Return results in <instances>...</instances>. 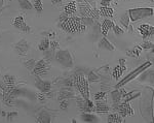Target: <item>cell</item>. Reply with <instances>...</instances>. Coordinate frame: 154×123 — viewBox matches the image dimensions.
<instances>
[{
  "label": "cell",
  "mask_w": 154,
  "mask_h": 123,
  "mask_svg": "<svg viewBox=\"0 0 154 123\" xmlns=\"http://www.w3.org/2000/svg\"><path fill=\"white\" fill-rule=\"evenodd\" d=\"M111 0H101V5L102 6H109Z\"/></svg>",
  "instance_id": "cell-43"
},
{
  "label": "cell",
  "mask_w": 154,
  "mask_h": 123,
  "mask_svg": "<svg viewBox=\"0 0 154 123\" xmlns=\"http://www.w3.org/2000/svg\"><path fill=\"white\" fill-rule=\"evenodd\" d=\"M3 82L4 85H6V86H15L16 78L13 75H5L3 77Z\"/></svg>",
  "instance_id": "cell-25"
},
{
  "label": "cell",
  "mask_w": 154,
  "mask_h": 123,
  "mask_svg": "<svg viewBox=\"0 0 154 123\" xmlns=\"http://www.w3.org/2000/svg\"><path fill=\"white\" fill-rule=\"evenodd\" d=\"M76 105L78 109H79L80 111H82V112H85V113L94 112V103L89 100V99H85L83 97H77Z\"/></svg>",
  "instance_id": "cell-6"
},
{
  "label": "cell",
  "mask_w": 154,
  "mask_h": 123,
  "mask_svg": "<svg viewBox=\"0 0 154 123\" xmlns=\"http://www.w3.org/2000/svg\"><path fill=\"white\" fill-rule=\"evenodd\" d=\"M107 121L109 123H121L123 122V117H121L118 113H112V114H109Z\"/></svg>",
  "instance_id": "cell-20"
},
{
  "label": "cell",
  "mask_w": 154,
  "mask_h": 123,
  "mask_svg": "<svg viewBox=\"0 0 154 123\" xmlns=\"http://www.w3.org/2000/svg\"><path fill=\"white\" fill-rule=\"evenodd\" d=\"M30 49V45L26 39H21L19 42H16V45L15 46V51L16 54L21 56H25L27 55L28 51Z\"/></svg>",
  "instance_id": "cell-9"
},
{
  "label": "cell",
  "mask_w": 154,
  "mask_h": 123,
  "mask_svg": "<svg viewBox=\"0 0 154 123\" xmlns=\"http://www.w3.org/2000/svg\"><path fill=\"white\" fill-rule=\"evenodd\" d=\"M74 83L77 86L81 96L85 99H89V81L85 79L83 74H77L74 77Z\"/></svg>",
  "instance_id": "cell-2"
},
{
  "label": "cell",
  "mask_w": 154,
  "mask_h": 123,
  "mask_svg": "<svg viewBox=\"0 0 154 123\" xmlns=\"http://www.w3.org/2000/svg\"><path fill=\"white\" fill-rule=\"evenodd\" d=\"M51 2H53V4H54V5H60L62 2H63V0H51Z\"/></svg>",
  "instance_id": "cell-44"
},
{
  "label": "cell",
  "mask_w": 154,
  "mask_h": 123,
  "mask_svg": "<svg viewBox=\"0 0 154 123\" xmlns=\"http://www.w3.org/2000/svg\"><path fill=\"white\" fill-rule=\"evenodd\" d=\"M113 9L110 8L109 6H101L100 11H99V15H101L102 17H107V18H110V17L113 16Z\"/></svg>",
  "instance_id": "cell-21"
},
{
  "label": "cell",
  "mask_w": 154,
  "mask_h": 123,
  "mask_svg": "<svg viewBox=\"0 0 154 123\" xmlns=\"http://www.w3.org/2000/svg\"><path fill=\"white\" fill-rule=\"evenodd\" d=\"M45 98H46L45 92H41V93L38 94V99H39V100H44Z\"/></svg>",
  "instance_id": "cell-42"
},
{
  "label": "cell",
  "mask_w": 154,
  "mask_h": 123,
  "mask_svg": "<svg viewBox=\"0 0 154 123\" xmlns=\"http://www.w3.org/2000/svg\"><path fill=\"white\" fill-rule=\"evenodd\" d=\"M79 13L82 16V18H94L99 15V11H97L94 8H92L87 3H80L79 4Z\"/></svg>",
  "instance_id": "cell-8"
},
{
  "label": "cell",
  "mask_w": 154,
  "mask_h": 123,
  "mask_svg": "<svg viewBox=\"0 0 154 123\" xmlns=\"http://www.w3.org/2000/svg\"><path fill=\"white\" fill-rule=\"evenodd\" d=\"M129 16V20H132V22H136V21L140 20V19L147 18V17H151L153 16V8H132L129 11H127Z\"/></svg>",
  "instance_id": "cell-3"
},
{
  "label": "cell",
  "mask_w": 154,
  "mask_h": 123,
  "mask_svg": "<svg viewBox=\"0 0 154 123\" xmlns=\"http://www.w3.org/2000/svg\"><path fill=\"white\" fill-rule=\"evenodd\" d=\"M96 105H94V112L97 113H107L109 112V107L107 103H105L102 100H96Z\"/></svg>",
  "instance_id": "cell-14"
},
{
  "label": "cell",
  "mask_w": 154,
  "mask_h": 123,
  "mask_svg": "<svg viewBox=\"0 0 154 123\" xmlns=\"http://www.w3.org/2000/svg\"><path fill=\"white\" fill-rule=\"evenodd\" d=\"M33 6H34V8L36 9L38 13H40V11H42V8H43L41 0H34V2H33Z\"/></svg>",
  "instance_id": "cell-31"
},
{
  "label": "cell",
  "mask_w": 154,
  "mask_h": 123,
  "mask_svg": "<svg viewBox=\"0 0 154 123\" xmlns=\"http://www.w3.org/2000/svg\"><path fill=\"white\" fill-rule=\"evenodd\" d=\"M49 42H51L49 38L45 37V38H43L41 42H40L38 49L40 50V51H47V49L49 48Z\"/></svg>",
  "instance_id": "cell-29"
},
{
  "label": "cell",
  "mask_w": 154,
  "mask_h": 123,
  "mask_svg": "<svg viewBox=\"0 0 154 123\" xmlns=\"http://www.w3.org/2000/svg\"><path fill=\"white\" fill-rule=\"evenodd\" d=\"M2 5H3V0H0V8H2Z\"/></svg>",
  "instance_id": "cell-45"
},
{
  "label": "cell",
  "mask_w": 154,
  "mask_h": 123,
  "mask_svg": "<svg viewBox=\"0 0 154 123\" xmlns=\"http://www.w3.org/2000/svg\"><path fill=\"white\" fill-rule=\"evenodd\" d=\"M112 29L114 30V33H115V34H117V35H120V34H122V33H123V29H122V28H120L118 25L114 24L112 26Z\"/></svg>",
  "instance_id": "cell-37"
},
{
  "label": "cell",
  "mask_w": 154,
  "mask_h": 123,
  "mask_svg": "<svg viewBox=\"0 0 154 123\" xmlns=\"http://www.w3.org/2000/svg\"><path fill=\"white\" fill-rule=\"evenodd\" d=\"M19 1V5L22 9H32L33 5L29 0H18Z\"/></svg>",
  "instance_id": "cell-30"
},
{
  "label": "cell",
  "mask_w": 154,
  "mask_h": 123,
  "mask_svg": "<svg viewBox=\"0 0 154 123\" xmlns=\"http://www.w3.org/2000/svg\"><path fill=\"white\" fill-rule=\"evenodd\" d=\"M35 85H36V87L41 92H47L51 90V82L43 81V80L40 79L38 75H36V78H35Z\"/></svg>",
  "instance_id": "cell-13"
},
{
  "label": "cell",
  "mask_w": 154,
  "mask_h": 123,
  "mask_svg": "<svg viewBox=\"0 0 154 123\" xmlns=\"http://www.w3.org/2000/svg\"><path fill=\"white\" fill-rule=\"evenodd\" d=\"M61 101H62L61 105H60L61 109H62V110H66L67 107H68V105H69V103H68V101L66 100V99H64V100H61Z\"/></svg>",
  "instance_id": "cell-39"
},
{
  "label": "cell",
  "mask_w": 154,
  "mask_h": 123,
  "mask_svg": "<svg viewBox=\"0 0 154 123\" xmlns=\"http://www.w3.org/2000/svg\"><path fill=\"white\" fill-rule=\"evenodd\" d=\"M107 95V93L106 92H98V93H96L94 94V99L96 100H102V99H104L105 98V96Z\"/></svg>",
  "instance_id": "cell-35"
},
{
  "label": "cell",
  "mask_w": 154,
  "mask_h": 123,
  "mask_svg": "<svg viewBox=\"0 0 154 123\" xmlns=\"http://www.w3.org/2000/svg\"><path fill=\"white\" fill-rule=\"evenodd\" d=\"M116 112H118V114L121 116V117H126V116H129V115H134V110H132V108L131 107L129 103H120Z\"/></svg>",
  "instance_id": "cell-10"
},
{
  "label": "cell",
  "mask_w": 154,
  "mask_h": 123,
  "mask_svg": "<svg viewBox=\"0 0 154 123\" xmlns=\"http://www.w3.org/2000/svg\"><path fill=\"white\" fill-rule=\"evenodd\" d=\"M99 81V75H96L94 72H91L89 74V82L94 83V82H98Z\"/></svg>",
  "instance_id": "cell-33"
},
{
  "label": "cell",
  "mask_w": 154,
  "mask_h": 123,
  "mask_svg": "<svg viewBox=\"0 0 154 123\" xmlns=\"http://www.w3.org/2000/svg\"><path fill=\"white\" fill-rule=\"evenodd\" d=\"M139 96H141V92L138 91V90H134V91L129 92V93H125V95L122 97L123 103H129L131 100L139 97Z\"/></svg>",
  "instance_id": "cell-17"
},
{
  "label": "cell",
  "mask_w": 154,
  "mask_h": 123,
  "mask_svg": "<svg viewBox=\"0 0 154 123\" xmlns=\"http://www.w3.org/2000/svg\"><path fill=\"white\" fill-rule=\"evenodd\" d=\"M35 64H36V61H35L34 59H30V60H28V61H26V62H25V66L29 70H33Z\"/></svg>",
  "instance_id": "cell-32"
},
{
  "label": "cell",
  "mask_w": 154,
  "mask_h": 123,
  "mask_svg": "<svg viewBox=\"0 0 154 123\" xmlns=\"http://www.w3.org/2000/svg\"><path fill=\"white\" fill-rule=\"evenodd\" d=\"M76 11V4L75 2H70L67 5L65 6V9H64V13L68 16H71L72 14H74Z\"/></svg>",
  "instance_id": "cell-23"
},
{
  "label": "cell",
  "mask_w": 154,
  "mask_h": 123,
  "mask_svg": "<svg viewBox=\"0 0 154 123\" xmlns=\"http://www.w3.org/2000/svg\"><path fill=\"white\" fill-rule=\"evenodd\" d=\"M54 58L60 64L65 67H72L74 62H73V57L69 52V50H59L54 55Z\"/></svg>",
  "instance_id": "cell-4"
},
{
  "label": "cell",
  "mask_w": 154,
  "mask_h": 123,
  "mask_svg": "<svg viewBox=\"0 0 154 123\" xmlns=\"http://www.w3.org/2000/svg\"><path fill=\"white\" fill-rule=\"evenodd\" d=\"M49 46H51V50H54V51L56 49L59 48V42H56V41H51V42H49Z\"/></svg>",
  "instance_id": "cell-38"
},
{
  "label": "cell",
  "mask_w": 154,
  "mask_h": 123,
  "mask_svg": "<svg viewBox=\"0 0 154 123\" xmlns=\"http://www.w3.org/2000/svg\"><path fill=\"white\" fill-rule=\"evenodd\" d=\"M138 29H139L140 33H141L143 39L148 38V37L151 36V35L153 34V32H154V27H153L152 25H149V24H142V25H140Z\"/></svg>",
  "instance_id": "cell-12"
},
{
  "label": "cell",
  "mask_w": 154,
  "mask_h": 123,
  "mask_svg": "<svg viewBox=\"0 0 154 123\" xmlns=\"http://www.w3.org/2000/svg\"><path fill=\"white\" fill-rule=\"evenodd\" d=\"M13 26H15L16 28H18V29H20L21 31H24L26 33L31 31V28L26 24V22L24 21L23 16L16 17V18L15 19V21H13Z\"/></svg>",
  "instance_id": "cell-11"
},
{
  "label": "cell",
  "mask_w": 154,
  "mask_h": 123,
  "mask_svg": "<svg viewBox=\"0 0 154 123\" xmlns=\"http://www.w3.org/2000/svg\"><path fill=\"white\" fill-rule=\"evenodd\" d=\"M120 24H121L124 28H129V13L127 11H125L124 14L121 16V18H120Z\"/></svg>",
  "instance_id": "cell-26"
},
{
  "label": "cell",
  "mask_w": 154,
  "mask_h": 123,
  "mask_svg": "<svg viewBox=\"0 0 154 123\" xmlns=\"http://www.w3.org/2000/svg\"><path fill=\"white\" fill-rule=\"evenodd\" d=\"M37 121H38V122H43V123L51 122V115H49L47 112H45V111H42V112L38 115Z\"/></svg>",
  "instance_id": "cell-24"
},
{
  "label": "cell",
  "mask_w": 154,
  "mask_h": 123,
  "mask_svg": "<svg viewBox=\"0 0 154 123\" xmlns=\"http://www.w3.org/2000/svg\"><path fill=\"white\" fill-rule=\"evenodd\" d=\"M49 69H51L49 61H47L46 59H41L38 62H36L34 68H33V72L36 75H42L47 74Z\"/></svg>",
  "instance_id": "cell-7"
},
{
  "label": "cell",
  "mask_w": 154,
  "mask_h": 123,
  "mask_svg": "<svg viewBox=\"0 0 154 123\" xmlns=\"http://www.w3.org/2000/svg\"><path fill=\"white\" fill-rule=\"evenodd\" d=\"M125 62H126V61H125V59H123V58H120V59H119V65L121 66V68L123 69V72H124V70L126 69V66H125Z\"/></svg>",
  "instance_id": "cell-40"
},
{
  "label": "cell",
  "mask_w": 154,
  "mask_h": 123,
  "mask_svg": "<svg viewBox=\"0 0 154 123\" xmlns=\"http://www.w3.org/2000/svg\"><path fill=\"white\" fill-rule=\"evenodd\" d=\"M141 48L144 50H150L153 48V44L151 42H144L143 44H142Z\"/></svg>",
  "instance_id": "cell-36"
},
{
  "label": "cell",
  "mask_w": 154,
  "mask_h": 123,
  "mask_svg": "<svg viewBox=\"0 0 154 123\" xmlns=\"http://www.w3.org/2000/svg\"><path fill=\"white\" fill-rule=\"evenodd\" d=\"M72 97H74V93L73 91H71L70 88H67V87L66 89H62L59 93V100H64V99H69Z\"/></svg>",
  "instance_id": "cell-15"
},
{
  "label": "cell",
  "mask_w": 154,
  "mask_h": 123,
  "mask_svg": "<svg viewBox=\"0 0 154 123\" xmlns=\"http://www.w3.org/2000/svg\"><path fill=\"white\" fill-rule=\"evenodd\" d=\"M99 48L108 50V51H114L115 50L114 46H113V45L108 41L106 36H104L103 38L101 39V42H99Z\"/></svg>",
  "instance_id": "cell-16"
},
{
  "label": "cell",
  "mask_w": 154,
  "mask_h": 123,
  "mask_svg": "<svg viewBox=\"0 0 154 123\" xmlns=\"http://www.w3.org/2000/svg\"><path fill=\"white\" fill-rule=\"evenodd\" d=\"M151 1H153V0H151Z\"/></svg>",
  "instance_id": "cell-46"
},
{
  "label": "cell",
  "mask_w": 154,
  "mask_h": 123,
  "mask_svg": "<svg viewBox=\"0 0 154 123\" xmlns=\"http://www.w3.org/2000/svg\"><path fill=\"white\" fill-rule=\"evenodd\" d=\"M60 27L64 31L69 33H81L86 29V25L83 23L81 18L68 16L64 21L60 22Z\"/></svg>",
  "instance_id": "cell-1"
},
{
  "label": "cell",
  "mask_w": 154,
  "mask_h": 123,
  "mask_svg": "<svg viewBox=\"0 0 154 123\" xmlns=\"http://www.w3.org/2000/svg\"><path fill=\"white\" fill-rule=\"evenodd\" d=\"M111 97H112L113 103H120V100L122 99V95H121V92L118 89L111 92Z\"/></svg>",
  "instance_id": "cell-27"
},
{
  "label": "cell",
  "mask_w": 154,
  "mask_h": 123,
  "mask_svg": "<svg viewBox=\"0 0 154 123\" xmlns=\"http://www.w3.org/2000/svg\"><path fill=\"white\" fill-rule=\"evenodd\" d=\"M113 25H114V23H113L111 20H109V19L104 20L103 24H102V33H103L104 36H106V35H107L108 31L111 29V28H112Z\"/></svg>",
  "instance_id": "cell-19"
},
{
  "label": "cell",
  "mask_w": 154,
  "mask_h": 123,
  "mask_svg": "<svg viewBox=\"0 0 154 123\" xmlns=\"http://www.w3.org/2000/svg\"><path fill=\"white\" fill-rule=\"evenodd\" d=\"M16 115H18V112H11V113H8V114H7V120H8V121H11V120H13V118L16 117Z\"/></svg>",
  "instance_id": "cell-41"
},
{
  "label": "cell",
  "mask_w": 154,
  "mask_h": 123,
  "mask_svg": "<svg viewBox=\"0 0 154 123\" xmlns=\"http://www.w3.org/2000/svg\"><path fill=\"white\" fill-rule=\"evenodd\" d=\"M81 120L84 122H99L100 119L97 118V116L92 115V113H85L83 112V114H81Z\"/></svg>",
  "instance_id": "cell-18"
},
{
  "label": "cell",
  "mask_w": 154,
  "mask_h": 123,
  "mask_svg": "<svg viewBox=\"0 0 154 123\" xmlns=\"http://www.w3.org/2000/svg\"><path fill=\"white\" fill-rule=\"evenodd\" d=\"M74 80L73 79H66L65 81H64V85H65V87H67V88H72L73 86H74Z\"/></svg>",
  "instance_id": "cell-34"
},
{
  "label": "cell",
  "mask_w": 154,
  "mask_h": 123,
  "mask_svg": "<svg viewBox=\"0 0 154 123\" xmlns=\"http://www.w3.org/2000/svg\"><path fill=\"white\" fill-rule=\"evenodd\" d=\"M123 74V69L121 68V66L120 65H117V66H115V68L113 69V72H112V77L114 78L115 80H118L120 77Z\"/></svg>",
  "instance_id": "cell-28"
},
{
  "label": "cell",
  "mask_w": 154,
  "mask_h": 123,
  "mask_svg": "<svg viewBox=\"0 0 154 123\" xmlns=\"http://www.w3.org/2000/svg\"><path fill=\"white\" fill-rule=\"evenodd\" d=\"M151 65H152V63H151L150 61H147V62H145L144 64H142L141 66H140V67L136 68V69H135L134 72H129V74L127 75L126 77L124 78V79L121 80V81H120L117 85H116V87H117V88H119V87H122L123 85H125L126 83H129V81L134 80L135 78H137L140 74H141V72H143L144 70L147 69V68H148L149 66H151Z\"/></svg>",
  "instance_id": "cell-5"
},
{
  "label": "cell",
  "mask_w": 154,
  "mask_h": 123,
  "mask_svg": "<svg viewBox=\"0 0 154 123\" xmlns=\"http://www.w3.org/2000/svg\"><path fill=\"white\" fill-rule=\"evenodd\" d=\"M141 52H142L141 46H135L134 49H132V50H129V51H127L126 54L129 56H132V57L139 58L140 55H141Z\"/></svg>",
  "instance_id": "cell-22"
}]
</instances>
